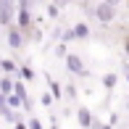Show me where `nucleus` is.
Here are the masks:
<instances>
[{"label":"nucleus","mask_w":129,"mask_h":129,"mask_svg":"<svg viewBox=\"0 0 129 129\" xmlns=\"http://www.w3.org/2000/svg\"><path fill=\"white\" fill-rule=\"evenodd\" d=\"M16 13H19V3L0 0V29H11V26H16Z\"/></svg>","instance_id":"nucleus-1"},{"label":"nucleus","mask_w":129,"mask_h":129,"mask_svg":"<svg viewBox=\"0 0 129 129\" xmlns=\"http://www.w3.org/2000/svg\"><path fill=\"white\" fill-rule=\"evenodd\" d=\"M32 24H34V16L29 11V3H19V13H16V26L24 32V37L32 34Z\"/></svg>","instance_id":"nucleus-2"},{"label":"nucleus","mask_w":129,"mask_h":129,"mask_svg":"<svg viewBox=\"0 0 129 129\" xmlns=\"http://www.w3.org/2000/svg\"><path fill=\"white\" fill-rule=\"evenodd\" d=\"M92 16H95L100 24H111L116 19V3H98L92 8Z\"/></svg>","instance_id":"nucleus-3"},{"label":"nucleus","mask_w":129,"mask_h":129,"mask_svg":"<svg viewBox=\"0 0 129 129\" xmlns=\"http://www.w3.org/2000/svg\"><path fill=\"white\" fill-rule=\"evenodd\" d=\"M66 69L77 77H87V69H84V61H82L79 53H69L66 55Z\"/></svg>","instance_id":"nucleus-4"},{"label":"nucleus","mask_w":129,"mask_h":129,"mask_svg":"<svg viewBox=\"0 0 129 129\" xmlns=\"http://www.w3.org/2000/svg\"><path fill=\"white\" fill-rule=\"evenodd\" d=\"M5 40H8L11 50H21V48H24V42H26L24 32H21L19 26H11V29H8V34H5Z\"/></svg>","instance_id":"nucleus-5"},{"label":"nucleus","mask_w":129,"mask_h":129,"mask_svg":"<svg viewBox=\"0 0 129 129\" xmlns=\"http://www.w3.org/2000/svg\"><path fill=\"white\" fill-rule=\"evenodd\" d=\"M92 121H95L92 111L87 108V105H79V108H77V124H79L82 129H92Z\"/></svg>","instance_id":"nucleus-6"},{"label":"nucleus","mask_w":129,"mask_h":129,"mask_svg":"<svg viewBox=\"0 0 129 129\" xmlns=\"http://www.w3.org/2000/svg\"><path fill=\"white\" fill-rule=\"evenodd\" d=\"M13 87H16V77H0V95L11 98L13 95Z\"/></svg>","instance_id":"nucleus-7"},{"label":"nucleus","mask_w":129,"mask_h":129,"mask_svg":"<svg viewBox=\"0 0 129 129\" xmlns=\"http://www.w3.org/2000/svg\"><path fill=\"white\" fill-rule=\"evenodd\" d=\"M71 29H74V40H87V37H90V26H87L84 21H79V24H74Z\"/></svg>","instance_id":"nucleus-8"},{"label":"nucleus","mask_w":129,"mask_h":129,"mask_svg":"<svg viewBox=\"0 0 129 129\" xmlns=\"http://www.w3.org/2000/svg\"><path fill=\"white\" fill-rule=\"evenodd\" d=\"M0 71H3L5 77H13V74H19V66H16L13 61H8V58H3V63H0Z\"/></svg>","instance_id":"nucleus-9"},{"label":"nucleus","mask_w":129,"mask_h":129,"mask_svg":"<svg viewBox=\"0 0 129 129\" xmlns=\"http://www.w3.org/2000/svg\"><path fill=\"white\" fill-rule=\"evenodd\" d=\"M13 95L19 98L21 103H24V100H29V95H26V87H24V82H21L19 77H16V87H13Z\"/></svg>","instance_id":"nucleus-10"},{"label":"nucleus","mask_w":129,"mask_h":129,"mask_svg":"<svg viewBox=\"0 0 129 129\" xmlns=\"http://www.w3.org/2000/svg\"><path fill=\"white\" fill-rule=\"evenodd\" d=\"M116 82H119V77H116V74H105V77H103V87L111 92V90L116 87Z\"/></svg>","instance_id":"nucleus-11"},{"label":"nucleus","mask_w":129,"mask_h":129,"mask_svg":"<svg viewBox=\"0 0 129 129\" xmlns=\"http://www.w3.org/2000/svg\"><path fill=\"white\" fill-rule=\"evenodd\" d=\"M48 84H50V90H53V98H58V100H63V90H61V84H58V82H53L50 77H48Z\"/></svg>","instance_id":"nucleus-12"},{"label":"nucleus","mask_w":129,"mask_h":129,"mask_svg":"<svg viewBox=\"0 0 129 129\" xmlns=\"http://www.w3.org/2000/svg\"><path fill=\"white\" fill-rule=\"evenodd\" d=\"M48 16L50 19H58V16H61V5L58 3H48Z\"/></svg>","instance_id":"nucleus-13"},{"label":"nucleus","mask_w":129,"mask_h":129,"mask_svg":"<svg viewBox=\"0 0 129 129\" xmlns=\"http://www.w3.org/2000/svg\"><path fill=\"white\" fill-rule=\"evenodd\" d=\"M19 77L26 79V82H32V79H34V71H32L29 66H21V69H19Z\"/></svg>","instance_id":"nucleus-14"},{"label":"nucleus","mask_w":129,"mask_h":129,"mask_svg":"<svg viewBox=\"0 0 129 129\" xmlns=\"http://www.w3.org/2000/svg\"><path fill=\"white\" fill-rule=\"evenodd\" d=\"M66 95H69L66 100H74V98H77V87H74L71 82H69V84H66Z\"/></svg>","instance_id":"nucleus-15"},{"label":"nucleus","mask_w":129,"mask_h":129,"mask_svg":"<svg viewBox=\"0 0 129 129\" xmlns=\"http://www.w3.org/2000/svg\"><path fill=\"white\" fill-rule=\"evenodd\" d=\"M29 129H45V126H42L40 119H29Z\"/></svg>","instance_id":"nucleus-16"},{"label":"nucleus","mask_w":129,"mask_h":129,"mask_svg":"<svg viewBox=\"0 0 129 129\" xmlns=\"http://www.w3.org/2000/svg\"><path fill=\"white\" fill-rule=\"evenodd\" d=\"M55 53H58V58H66V55H69V53H66V45H63V42L58 45V50H55Z\"/></svg>","instance_id":"nucleus-17"},{"label":"nucleus","mask_w":129,"mask_h":129,"mask_svg":"<svg viewBox=\"0 0 129 129\" xmlns=\"http://www.w3.org/2000/svg\"><path fill=\"white\" fill-rule=\"evenodd\" d=\"M124 55L129 58V34H126V37H124Z\"/></svg>","instance_id":"nucleus-18"},{"label":"nucleus","mask_w":129,"mask_h":129,"mask_svg":"<svg viewBox=\"0 0 129 129\" xmlns=\"http://www.w3.org/2000/svg\"><path fill=\"white\" fill-rule=\"evenodd\" d=\"M92 129H103V121H100V119H95V121H92Z\"/></svg>","instance_id":"nucleus-19"},{"label":"nucleus","mask_w":129,"mask_h":129,"mask_svg":"<svg viewBox=\"0 0 129 129\" xmlns=\"http://www.w3.org/2000/svg\"><path fill=\"white\" fill-rule=\"evenodd\" d=\"M124 71H126V84H129V63L124 61Z\"/></svg>","instance_id":"nucleus-20"},{"label":"nucleus","mask_w":129,"mask_h":129,"mask_svg":"<svg viewBox=\"0 0 129 129\" xmlns=\"http://www.w3.org/2000/svg\"><path fill=\"white\" fill-rule=\"evenodd\" d=\"M13 129H26V126H24V121H19V124H13Z\"/></svg>","instance_id":"nucleus-21"},{"label":"nucleus","mask_w":129,"mask_h":129,"mask_svg":"<svg viewBox=\"0 0 129 129\" xmlns=\"http://www.w3.org/2000/svg\"><path fill=\"white\" fill-rule=\"evenodd\" d=\"M3 105H5V95H0V108H3Z\"/></svg>","instance_id":"nucleus-22"},{"label":"nucleus","mask_w":129,"mask_h":129,"mask_svg":"<svg viewBox=\"0 0 129 129\" xmlns=\"http://www.w3.org/2000/svg\"><path fill=\"white\" fill-rule=\"evenodd\" d=\"M50 129H58V124H55V121H53V124H50Z\"/></svg>","instance_id":"nucleus-23"},{"label":"nucleus","mask_w":129,"mask_h":129,"mask_svg":"<svg viewBox=\"0 0 129 129\" xmlns=\"http://www.w3.org/2000/svg\"><path fill=\"white\" fill-rule=\"evenodd\" d=\"M103 129H113V126H111V124H103Z\"/></svg>","instance_id":"nucleus-24"},{"label":"nucleus","mask_w":129,"mask_h":129,"mask_svg":"<svg viewBox=\"0 0 129 129\" xmlns=\"http://www.w3.org/2000/svg\"><path fill=\"white\" fill-rule=\"evenodd\" d=\"M119 129H126V124H119Z\"/></svg>","instance_id":"nucleus-25"},{"label":"nucleus","mask_w":129,"mask_h":129,"mask_svg":"<svg viewBox=\"0 0 129 129\" xmlns=\"http://www.w3.org/2000/svg\"><path fill=\"white\" fill-rule=\"evenodd\" d=\"M0 63H3V58H0ZM0 74H3V71H0Z\"/></svg>","instance_id":"nucleus-26"},{"label":"nucleus","mask_w":129,"mask_h":129,"mask_svg":"<svg viewBox=\"0 0 129 129\" xmlns=\"http://www.w3.org/2000/svg\"><path fill=\"white\" fill-rule=\"evenodd\" d=\"M126 108H129V100H126Z\"/></svg>","instance_id":"nucleus-27"}]
</instances>
